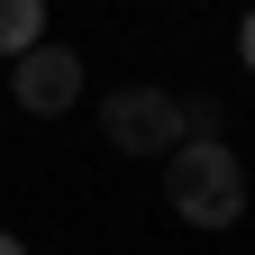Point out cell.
<instances>
[{"instance_id": "5b68a950", "label": "cell", "mask_w": 255, "mask_h": 255, "mask_svg": "<svg viewBox=\"0 0 255 255\" xmlns=\"http://www.w3.org/2000/svg\"><path fill=\"white\" fill-rule=\"evenodd\" d=\"M237 55H246V73H255V9L237 18Z\"/></svg>"}, {"instance_id": "6da1fadb", "label": "cell", "mask_w": 255, "mask_h": 255, "mask_svg": "<svg viewBox=\"0 0 255 255\" xmlns=\"http://www.w3.org/2000/svg\"><path fill=\"white\" fill-rule=\"evenodd\" d=\"M164 201H173V219H191V228H237L246 219V164H237V146L191 137L164 164Z\"/></svg>"}, {"instance_id": "7a4b0ae2", "label": "cell", "mask_w": 255, "mask_h": 255, "mask_svg": "<svg viewBox=\"0 0 255 255\" xmlns=\"http://www.w3.org/2000/svg\"><path fill=\"white\" fill-rule=\"evenodd\" d=\"M101 137L119 146V155H173L191 146V101H173V91H155V82H137V91H110L101 101Z\"/></svg>"}, {"instance_id": "3957f363", "label": "cell", "mask_w": 255, "mask_h": 255, "mask_svg": "<svg viewBox=\"0 0 255 255\" xmlns=\"http://www.w3.org/2000/svg\"><path fill=\"white\" fill-rule=\"evenodd\" d=\"M9 101H18V110H37V119L73 110V101H82V55L46 37L37 55H18V64H9Z\"/></svg>"}, {"instance_id": "52a82bcc", "label": "cell", "mask_w": 255, "mask_h": 255, "mask_svg": "<svg viewBox=\"0 0 255 255\" xmlns=\"http://www.w3.org/2000/svg\"><path fill=\"white\" fill-rule=\"evenodd\" d=\"M0 82H9V64H0Z\"/></svg>"}, {"instance_id": "277c9868", "label": "cell", "mask_w": 255, "mask_h": 255, "mask_svg": "<svg viewBox=\"0 0 255 255\" xmlns=\"http://www.w3.org/2000/svg\"><path fill=\"white\" fill-rule=\"evenodd\" d=\"M46 46V0H0V55H37Z\"/></svg>"}, {"instance_id": "8992f818", "label": "cell", "mask_w": 255, "mask_h": 255, "mask_svg": "<svg viewBox=\"0 0 255 255\" xmlns=\"http://www.w3.org/2000/svg\"><path fill=\"white\" fill-rule=\"evenodd\" d=\"M0 255H27V246H18V237H9V228H0Z\"/></svg>"}]
</instances>
